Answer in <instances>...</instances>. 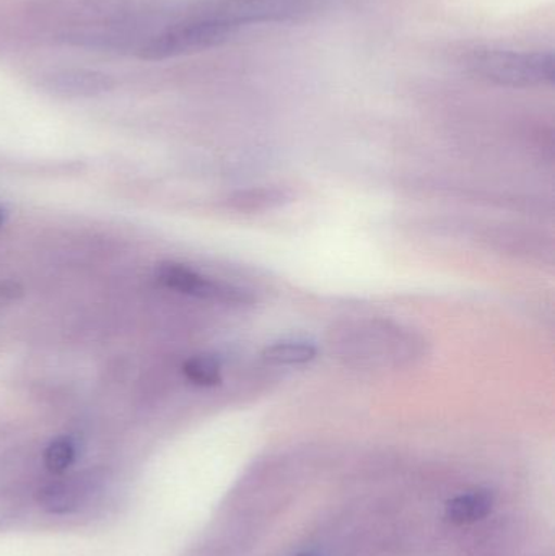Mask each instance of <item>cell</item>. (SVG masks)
I'll return each mask as SVG.
<instances>
[{"mask_svg":"<svg viewBox=\"0 0 555 556\" xmlns=\"http://www.w3.org/2000/svg\"><path fill=\"white\" fill-rule=\"evenodd\" d=\"M332 2L335 0H198L192 7L199 15L231 36L244 26L310 18Z\"/></svg>","mask_w":555,"mask_h":556,"instance_id":"1","label":"cell"},{"mask_svg":"<svg viewBox=\"0 0 555 556\" xmlns=\"http://www.w3.org/2000/svg\"><path fill=\"white\" fill-rule=\"evenodd\" d=\"M156 280L169 290L202 298V300L224 301V303H247L250 293L231 285L218 283L211 278L201 276L195 270L176 263H163L156 267Z\"/></svg>","mask_w":555,"mask_h":556,"instance_id":"3","label":"cell"},{"mask_svg":"<svg viewBox=\"0 0 555 556\" xmlns=\"http://www.w3.org/2000/svg\"><path fill=\"white\" fill-rule=\"evenodd\" d=\"M494 505V495L489 490H471L450 500L445 506V516L452 525H472L488 518Z\"/></svg>","mask_w":555,"mask_h":556,"instance_id":"6","label":"cell"},{"mask_svg":"<svg viewBox=\"0 0 555 556\" xmlns=\"http://www.w3.org/2000/svg\"><path fill=\"white\" fill-rule=\"evenodd\" d=\"M77 459V443L74 438L59 437L48 444L45 451V466L49 472L64 473Z\"/></svg>","mask_w":555,"mask_h":556,"instance_id":"9","label":"cell"},{"mask_svg":"<svg viewBox=\"0 0 555 556\" xmlns=\"http://www.w3.org/2000/svg\"><path fill=\"white\" fill-rule=\"evenodd\" d=\"M3 224H5V212H3V208H0V228H2Z\"/></svg>","mask_w":555,"mask_h":556,"instance_id":"12","label":"cell"},{"mask_svg":"<svg viewBox=\"0 0 555 556\" xmlns=\"http://www.w3.org/2000/svg\"><path fill=\"white\" fill-rule=\"evenodd\" d=\"M182 375L199 388H214L222 382V366L217 356L195 355L182 365Z\"/></svg>","mask_w":555,"mask_h":556,"instance_id":"8","label":"cell"},{"mask_svg":"<svg viewBox=\"0 0 555 556\" xmlns=\"http://www.w3.org/2000/svg\"><path fill=\"white\" fill-rule=\"evenodd\" d=\"M283 194L280 191H274V189H257V191L241 192L235 202L240 205L241 208H257V205L280 204Z\"/></svg>","mask_w":555,"mask_h":556,"instance_id":"10","label":"cell"},{"mask_svg":"<svg viewBox=\"0 0 555 556\" xmlns=\"http://www.w3.org/2000/svg\"><path fill=\"white\" fill-rule=\"evenodd\" d=\"M39 87L62 98H90L110 91L114 81L103 72L64 68L42 75Z\"/></svg>","mask_w":555,"mask_h":556,"instance_id":"5","label":"cell"},{"mask_svg":"<svg viewBox=\"0 0 555 556\" xmlns=\"http://www.w3.org/2000/svg\"><path fill=\"white\" fill-rule=\"evenodd\" d=\"M471 71L504 87L527 88L553 84L555 59L551 51L476 49L468 59Z\"/></svg>","mask_w":555,"mask_h":556,"instance_id":"2","label":"cell"},{"mask_svg":"<svg viewBox=\"0 0 555 556\" xmlns=\"http://www.w3.org/2000/svg\"><path fill=\"white\" fill-rule=\"evenodd\" d=\"M293 556H323V555L319 554V552H316V551H305V552H300V554H297V555H293Z\"/></svg>","mask_w":555,"mask_h":556,"instance_id":"11","label":"cell"},{"mask_svg":"<svg viewBox=\"0 0 555 556\" xmlns=\"http://www.w3.org/2000/svg\"><path fill=\"white\" fill-rule=\"evenodd\" d=\"M100 490V479L93 473H78L49 483L39 492V503L51 515H72L90 503Z\"/></svg>","mask_w":555,"mask_h":556,"instance_id":"4","label":"cell"},{"mask_svg":"<svg viewBox=\"0 0 555 556\" xmlns=\"http://www.w3.org/2000/svg\"><path fill=\"white\" fill-rule=\"evenodd\" d=\"M318 355V350L306 340H280L266 346L263 352L264 362L276 366H299L313 362Z\"/></svg>","mask_w":555,"mask_h":556,"instance_id":"7","label":"cell"}]
</instances>
